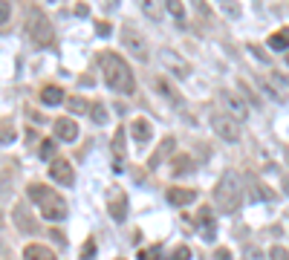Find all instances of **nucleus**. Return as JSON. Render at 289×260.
<instances>
[{
	"label": "nucleus",
	"instance_id": "nucleus-7",
	"mask_svg": "<svg viewBox=\"0 0 289 260\" xmlns=\"http://www.w3.org/2000/svg\"><path fill=\"white\" fill-rule=\"evenodd\" d=\"M220 101L225 104V113H228L231 119H237V122H246V119H249V104L237 96V93L220 90Z\"/></svg>",
	"mask_w": 289,
	"mask_h": 260
},
{
	"label": "nucleus",
	"instance_id": "nucleus-35",
	"mask_svg": "<svg viewBox=\"0 0 289 260\" xmlns=\"http://www.w3.org/2000/svg\"><path fill=\"white\" fill-rule=\"evenodd\" d=\"M249 49H252V55H257V58H260V61H269V55H266V52H263V49H260V46H257V43H252V46H249Z\"/></svg>",
	"mask_w": 289,
	"mask_h": 260
},
{
	"label": "nucleus",
	"instance_id": "nucleus-10",
	"mask_svg": "<svg viewBox=\"0 0 289 260\" xmlns=\"http://www.w3.org/2000/svg\"><path fill=\"white\" fill-rule=\"evenodd\" d=\"M49 176H52V182H58V185H64L69 188L72 182H75V171H72V165L67 162V159H52L49 162Z\"/></svg>",
	"mask_w": 289,
	"mask_h": 260
},
{
	"label": "nucleus",
	"instance_id": "nucleus-12",
	"mask_svg": "<svg viewBox=\"0 0 289 260\" xmlns=\"http://www.w3.org/2000/svg\"><path fill=\"white\" fill-rule=\"evenodd\" d=\"M197 226H200V237H202V240H214V237H217L214 214H211V208H208V205H205V208H200V214H197Z\"/></svg>",
	"mask_w": 289,
	"mask_h": 260
},
{
	"label": "nucleus",
	"instance_id": "nucleus-38",
	"mask_svg": "<svg viewBox=\"0 0 289 260\" xmlns=\"http://www.w3.org/2000/svg\"><path fill=\"white\" fill-rule=\"evenodd\" d=\"M284 191H287V196H289V176H284Z\"/></svg>",
	"mask_w": 289,
	"mask_h": 260
},
{
	"label": "nucleus",
	"instance_id": "nucleus-3",
	"mask_svg": "<svg viewBox=\"0 0 289 260\" xmlns=\"http://www.w3.org/2000/svg\"><path fill=\"white\" fill-rule=\"evenodd\" d=\"M214 202H217V208H220L223 214H234V211L243 205L240 179H237L231 171H225L223 176H220V182L214 185Z\"/></svg>",
	"mask_w": 289,
	"mask_h": 260
},
{
	"label": "nucleus",
	"instance_id": "nucleus-21",
	"mask_svg": "<svg viewBox=\"0 0 289 260\" xmlns=\"http://www.w3.org/2000/svg\"><path fill=\"white\" fill-rule=\"evenodd\" d=\"M269 46L272 49H289V29H281V32L269 35Z\"/></svg>",
	"mask_w": 289,
	"mask_h": 260
},
{
	"label": "nucleus",
	"instance_id": "nucleus-6",
	"mask_svg": "<svg viewBox=\"0 0 289 260\" xmlns=\"http://www.w3.org/2000/svg\"><path fill=\"white\" fill-rule=\"evenodd\" d=\"M211 128H214V133L220 136V139H225V142H240V128H237V122L228 116V113H211Z\"/></svg>",
	"mask_w": 289,
	"mask_h": 260
},
{
	"label": "nucleus",
	"instance_id": "nucleus-14",
	"mask_svg": "<svg viewBox=\"0 0 289 260\" xmlns=\"http://www.w3.org/2000/svg\"><path fill=\"white\" fill-rule=\"evenodd\" d=\"M78 136V125H75V119H55V139H61V142H72Z\"/></svg>",
	"mask_w": 289,
	"mask_h": 260
},
{
	"label": "nucleus",
	"instance_id": "nucleus-2",
	"mask_svg": "<svg viewBox=\"0 0 289 260\" xmlns=\"http://www.w3.org/2000/svg\"><path fill=\"white\" fill-rule=\"evenodd\" d=\"M26 194H29V199L41 208V214H44L49 223H61V220L69 217L67 199L58 194V191H52V188H46V185H41V182H32V185L26 188Z\"/></svg>",
	"mask_w": 289,
	"mask_h": 260
},
{
	"label": "nucleus",
	"instance_id": "nucleus-20",
	"mask_svg": "<svg viewBox=\"0 0 289 260\" xmlns=\"http://www.w3.org/2000/svg\"><path fill=\"white\" fill-rule=\"evenodd\" d=\"M154 87H156V90H159V93L168 98L171 104H179V93H177V90H174V87H171V84H168L162 75H156V78H154Z\"/></svg>",
	"mask_w": 289,
	"mask_h": 260
},
{
	"label": "nucleus",
	"instance_id": "nucleus-41",
	"mask_svg": "<svg viewBox=\"0 0 289 260\" xmlns=\"http://www.w3.org/2000/svg\"><path fill=\"white\" fill-rule=\"evenodd\" d=\"M287 61H289V52H287Z\"/></svg>",
	"mask_w": 289,
	"mask_h": 260
},
{
	"label": "nucleus",
	"instance_id": "nucleus-37",
	"mask_svg": "<svg viewBox=\"0 0 289 260\" xmlns=\"http://www.w3.org/2000/svg\"><path fill=\"white\" fill-rule=\"evenodd\" d=\"M96 26H98V35H110V26H107L104 21H101V23H96Z\"/></svg>",
	"mask_w": 289,
	"mask_h": 260
},
{
	"label": "nucleus",
	"instance_id": "nucleus-18",
	"mask_svg": "<svg viewBox=\"0 0 289 260\" xmlns=\"http://www.w3.org/2000/svg\"><path fill=\"white\" fill-rule=\"evenodd\" d=\"M174 145H177V139H174V136H168V139H165V142H162L159 148H156V153H154V156H151V159H148V168H159L162 156H168V153H171V151H174Z\"/></svg>",
	"mask_w": 289,
	"mask_h": 260
},
{
	"label": "nucleus",
	"instance_id": "nucleus-26",
	"mask_svg": "<svg viewBox=\"0 0 289 260\" xmlns=\"http://www.w3.org/2000/svg\"><path fill=\"white\" fill-rule=\"evenodd\" d=\"M191 171V159L188 156H177L174 159V176H182V173H188Z\"/></svg>",
	"mask_w": 289,
	"mask_h": 260
},
{
	"label": "nucleus",
	"instance_id": "nucleus-5",
	"mask_svg": "<svg viewBox=\"0 0 289 260\" xmlns=\"http://www.w3.org/2000/svg\"><path fill=\"white\" fill-rule=\"evenodd\" d=\"M122 46L128 49L136 61H142V64L151 58V52H148V41L136 32L133 26H125V29H122Z\"/></svg>",
	"mask_w": 289,
	"mask_h": 260
},
{
	"label": "nucleus",
	"instance_id": "nucleus-33",
	"mask_svg": "<svg viewBox=\"0 0 289 260\" xmlns=\"http://www.w3.org/2000/svg\"><path fill=\"white\" fill-rule=\"evenodd\" d=\"M9 15H12V6H9V3H0V26L9 21Z\"/></svg>",
	"mask_w": 289,
	"mask_h": 260
},
{
	"label": "nucleus",
	"instance_id": "nucleus-19",
	"mask_svg": "<svg viewBox=\"0 0 289 260\" xmlns=\"http://www.w3.org/2000/svg\"><path fill=\"white\" fill-rule=\"evenodd\" d=\"M67 107H69V113H75V116H84V113L93 110V104H90L87 98H81V96H69L67 98Z\"/></svg>",
	"mask_w": 289,
	"mask_h": 260
},
{
	"label": "nucleus",
	"instance_id": "nucleus-1",
	"mask_svg": "<svg viewBox=\"0 0 289 260\" xmlns=\"http://www.w3.org/2000/svg\"><path fill=\"white\" fill-rule=\"evenodd\" d=\"M101 72H104V84L122 96H130L136 90V78L130 72L128 61L116 52H101Z\"/></svg>",
	"mask_w": 289,
	"mask_h": 260
},
{
	"label": "nucleus",
	"instance_id": "nucleus-32",
	"mask_svg": "<svg viewBox=\"0 0 289 260\" xmlns=\"http://www.w3.org/2000/svg\"><path fill=\"white\" fill-rule=\"evenodd\" d=\"M188 258H191V249H188V246L174 249V255H171V260H188Z\"/></svg>",
	"mask_w": 289,
	"mask_h": 260
},
{
	"label": "nucleus",
	"instance_id": "nucleus-36",
	"mask_svg": "<svg viewBox=\"0 0 289 260\" xmlns=\"http://www.w3.org/2000/svg\"><path fill=\"white\" fill-rule=\"evenodd\" d=\"M214 260H234V258H231L228 249H217V252H214Z\"/></svg>",
	"mask_w": 289,
	"mask_h": 260
},
{
	"label": "nucleus",
	"instance_id": "nucleus-27",
	"mask_svg": "<svg viewBox=\"0 0 289 260\" xmlns=\"http://www.w3.org/2000/svg\"><path fill=\"white\" fill-rule=\"evenodd\" d=\"M90 116H93V122H96V125H104V122H107V107H104L101 101H96V104H93V110H90Z\"/></svg>",
	"mask_w": 289,
	"mask_h": 260
},
{
	"label": "nucleus",
	"instance_id": "nucleus-13",
	"mask_svg": "<svg viewBox=\"0 0 289 260\" xmlns=\"http://www.w3.org/2000/svg\"><path fill=\"white\" fill-rule=\"evenodd\" d=\"M113 171H125V128H116L113 136Z\"/></svg>",
	"mask_w": 289,
	"mask_h": 260
},
{
	"label": "nucleus",
	"instance_id": "nucleus-4",
	"mask_svg": "<svg viewBox=\"0 0 289 260\" xmlns=\"http://www.w3.org/2000/svg\"><path fill=\"white\" fill-rule=\"evenodd\" d=\"M26 35L32 38L35 46H52V43H55L52 26H49L46 15H44L41 9H32V12H29V21H26Z\"/></svg>",
	"mask_w": 289,
	"mask_h": 260
},
{
	"label": "nucleus",
	"instance_id": "nucleus-23",
	"mask_svg": "<svg viewBox=\"0 0 289 260\" xmlns=\"http://www.w3.org/2000/svg\"><path fill=\"white\" fill-rule=\"evenodd\" d=\"M15 142V125L9 119H0V145H9Z\"/></svg>",
	"mask_w": 289,
	"mask_h": 260
},
{
	"label": "nucleus",
	"instance_id": "nucleus-8",
	"mask_svg": "<svg viewBox=\"0 0 289 260\" xmlns=\"http://www.w3.org/2000/svg\"><path fill=\"white\" fill-rule=\"evenodd\" d=\"M107 211L116 223H125L128 220V194L122 188H110L107 191Z\"/></svg>",
	"mask_w": 289,
	"mask_h": 260
},
{
	"label": "nucleus",
	"instance_id": "nucleus-24",
	"mask_svg": "<svg viewBox=\"0 0 289 260\" xmlns=\"http://www.w3.org/2000/svg\"><path fill=\"white\" fill-rule=\"evenodd\" d=\"M165 9H168L174 18H177V23H179V26L185 23V6H182V3H177V0H168V3H165Z\"/></svg>",
	"mask_w": 289,
	"mask_h": 260
},
{
	"label": "nucleus",
	"instance_id": "nucleus-25",
	"mask_svg": "<svg viewBox=\"0 0 289 260\" xmlns=\"http://www.w3.org/2000/svg\"><path fill=\"white\" fill-rule=\"evenodd\" d=\"M142 12H145L151 21H162V6H156L154 0H145V3H142Z\"/></svg>",
	"mask_w": 289,
	"mask_h": 260
},
{
	"label": "nucleus",
	"instance_id": "nucleus-11",
	"mask_svg": "<svg viewBox=\"0 0 289 260\" xmlns=\"http://www.w3.org/2000/svg\"><path fill=\"white\" fill-rule=\"evenodd\" d=\"M12 220H15L18 231H23V234H38V223H35V217L29 214V208H26L23 202H18V205H15Z\"/></svg>",
	"mask_w": 289,
	"mask_h": 260
},
{
	"label": "nucleus",
	"instance_id": "nucleus-39",
	"mask_svg": "<svg viewBox=\"0 0 289 260\" xmlns=\"http://www.w3.org/2000/svg\"><path fill=\"white\" fill-rule=\"evenodd\" d=\"M252 260H260V255H257V252H255V255H252Z\"/></svg>",
	"mask_w": 289,
	"mask_h": 260
},
{
	"label": "nucleus",
	"instance_id": "nucleus-16",
	"mask_svg": "<svg viewBox=\"0 0 289 260\" xmlns=\"http://www.w3.org/2000/svg\"><path fill=\"white\" fill-rule=\"evenodd\" d=\"M23 260H58V258H55V252H49L46 246L29 243V246H23Z\"/></svg>",
	"mask_w": 289,
	"mask_h": 260
},
{
	"label": "nucleus",
	"instance_id": "nucleus-22",
	"mask_svg": "<svg viewBox=\"0 0 289 260\" xmlns=\"http://www.w3.org/2000/svg\"><path fill=\"white\" fill-rule=\"evenodd\" d=\"M162 58H165V64H171L174 69H177V75H182V78L188 75V64H185V61H179L174 52H162Z\"/></svg>",
	"mask_w": 289,
	"mask_h": 260
},
{
	"label": "nucleus",
	"instance_id": "nucleus-15",
	"mask_svg": "<svg viewBox=\"0 0 289 260\" xmlns=\"http://www.w3.org/2000/svg\"><path fill=\"white\" fill-rule=\"evenodd\" d=\"M165 196H168L171 205H188V202L197 199V191H194V188H179V185H174V188L165 191Z\"/></svg>",
	"mask_w": 289,
	"mask_h": 260
},
{
	"label": "nucleus",
	"instance_id": "nucleus-34",
	"mask_svg": "<svg viewBox=\"0 0 289 260\" xmlns=\"http://www.w3.org/2000/svg\"><path fill=\"white\" fill-rule=\"evenodd\" d=\"M49 237H52V240H55V243H58V246H64V243H67L64 231H58V228H52V231H49Z\"/></svg>",
	"mask_w": 289,
	"mask_h": 260
},
{
	"label": "nucleus",
	"instance_id": "nucleus-29",
	"mask_svg": "<svg viewBox=\"0 0 289 260\" xmlns=\"http://www.w3.org/2000/svg\"><path fill=\"white\" fill-rule=\"evenodd\" d=\"M159 255H162V246H151V249H139L136 258L139 260H159Z\"/></svg>",
	"mask_w": 289,
	"mask_h": 260
},
{
	"label": "nucleus",
	"instance_id": "nucleus-30",
	"mask_svg": "<svg viewBox=\"0 0 289 260\" xmlns=\"http://www.w3.org/2000/svg\"><path fill=\"white\" fill-rule=\"evenodd\" d=\"M269 260H289V252L284 246H272L269 249Z\"/></svg>",
	"mask_w": 289,
	"mask_h": 260
},
{
	"label": "nucleus",
	"instance_id": "nucleus-28",
	"mask_svg": "<svg viewBox=\"0 0 289 260\" xmlns=\"http://www.w3.org/2000/svg\"><path fill=\"white\" fill-rule=\"evenodd\" d=\"M96 258V240L90 237V240H84V246H81V255H78V260H93Z\"/></svg>",
	"mask_w": 289,
	"mask_h": 260
},
{
	"label": "nucleus",
	"instance_id": "nucleus-17",
	"mask_svg": "<svg viewBox=\"0 0 289 260\" xmlns=\"http://www.w3.org/2000/svg\"><path fill=\"white\" fill-rule=\"evenodd\" d=\"M41 101H44V104H49V107L64 104V90H61L58 84H46V87L41 90Z\"/></svg>",
	"mask_w": 289,
	"mask_h": 260
},
{
	"label": "nucleus",
	"instance_id": "nucleus-31",
	"mask_svg": "<svg viewBox=\"0 0 289 260\" xmlns=\"http://www.w3.org/2000/svg\"><path fill=\"white\" fill-rule=\"evenodd\" d=\"M38 153H41V159H49V156L55 153V142H49V139H44V145H41V151H38Z\"/></svg>",
	"mask_w": 289,
	"mask_h": 260
},
{
	"label": "nucleus",
	"instance_id": "nucleus-9",
	"mask_svg": "<svg viewBox=\"0 0 289 260\" xmlns=\"http://www.w3.org/2000/svg\"><path fill=\"white\" fill-rule=\"evenodd\" d=\"M130 139H133L136 148H148L151 139H154V125H151L145 116H136V119L130 122Z\"/></svg>",
	"mask_w": 289,
	"mask_h": 260
},
{
	"label": "nucleus",
	"instance_id": "nucleus-40",
	"mask_svg": "<svg viewBox=\"0 0 289 260\" xmlns=\"http://www.w3.org/2000/svg\"><path fill=\"white\" fill-rule=\"evenodd\" d=\"M0 226H3V217H0Z\"/></svg>",
	"mask_w": 289,
	"mask_h": 260
}]
</instances>
